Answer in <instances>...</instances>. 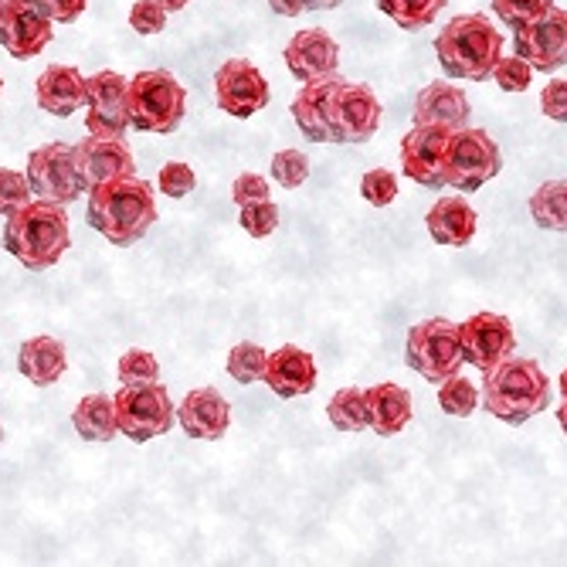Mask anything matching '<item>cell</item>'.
Wrapping results in <instances>:
<instances>
[{
  "label": "cell",
  "mask_w": 567,
  "mask_h": 567,
  "mask_svg": "<svg viewBox=\"0 0 567 567\" xmlns=\"http://www.w3.org/2000/svg\"><path fill=\"white\" fill-rule=\"evenodd\" d=\"M340 82H343L340 75H327V79L302 82V89L296 92L292 120L309 143H330V106Z\"/></svg>",
  "instance_id": "obj_21"
},
{
  "label": "cell",
  "mask_w": 567,
  "mask_h": 567,
  "mask_svg": "<svg viewBox=\"0 0 567 567\" xmlns=\"http://www.w3.org/2000/svg\"><path fill=\"white\" fill-rule=\"evenodd\" d=\"M470 99L452 82H432L419 92L415 99V123L419 126H445V130H462L470 126Z\"/></svg>",
  "instance_id": "obj_23"
},
{
  "label": "cell",
  "mask_w": 567,
  "mask_h": 567,
  "mask_svg": "<svg viewBox=\"0 0 567 567\" xmlns=\"http://www.w3.org/2000/svg\"><path fill=\"white\" fill-rule=\"evenodd\" d=\"M69 245L72 235H69L65 204L31 197L24 208L4 218V248L31 272L51 269L69 251Z\"/></svg>",
  "instance_id": "obj_2"
},
{
  "label": "cell",
  "mask_w": 567,
  "mask_h": 567,
  "mask_svg": "<svg viewBox=\"0 0 567 567\" xmlns=\"http://www.w3.org/2000/svg\"><path fill=\"white\" fill-rule=\"evenodd\" d=\"M161 381V364L150 350H126L120 357V384H150Z\"/></svg>",
  "instance_id": "obj_35"
},
{
  "label": "cell",
  "mask_w": 567,
  "mask_h": 567,
  "mask_svg": "<svg viewBox=\"0 0 567 567\" xmlns=\"http://www.w3.org/2000/svg\"><path fill=\"white\" fill-rule=\"evenodd\" d=\"M126 85L120 72H95L85 79V130L95 136H123L130 130Z\"/></svg>",
  "instance_id": "obj_13"
},
{
  "label": "cell",
  "mask_w": 567,
  "mask_h": 567,
  "mask_svg": "<svg viewBox=\"0 0 567 567\" xmlns=\"http://www.w3.org/2000/svg\"><path fill=\"white\" fill-rule=\"evenodd\" d=\"M381 99L374 95L371 85L364 82H340L333 92V106H330V143L340 146H357L368 143L381 130Z\"/></svg>",
  "instance_id": "obj_10"
},
{
  "label": "cell",
  "mask_w": 567,
  "mask_h": 567,
  "mask_svg": "<svg viewBox=\"0 0 567 567\" xmlns=\"http://www.w3.org/2000/svg\"><path fill=\"white\" fill-rule=\"evenodd\" d=\"M269 197V181L262 174H241L235 184H231V200L238 204H251V200H266Z\"/></svg>",
  "instance_id": "obj_43"
},
{
  "label": "cell",
  "mask_w": 567,
  "mask_h": 567,
  "mask_svg": "<svg viewBox=\"0 0 567 567\" xmlns=\"http://www.w3.org/2000/svg\"><path fill=\"white\" fill-rule=\"evenodd\" d=\"M238 225L251 235V238H269L276 228H279V208L266 197V200H251V204H241V215H238Z\"/></svg>",
  "instance_id": "obj_34"
},
{
  "label": "cell",
  "mask_w": 567,
  "mask_h": 567,
  "mask_svg": "<svg viewBox=\"0 0 567 567\" xmlns=\"http://www.w3.org/2000/svg\"><path fill=\"white\" fill-rule=\"evenodd\" d=\"M28 184L31 194L51 204H72L89 194L79 167H75V146L72 143H48L38 146L28 157Z\"/></svg>",
  "instance_id": "obj_9"
},
{
  "label": "cell",
  "mask_w": 567,
  "mask_h": 567,
  "mask_svg": "<svg viewBox=\"0 0 567 567\" xmlns=\"http://www.w3.org/2000/svg\"><path fill=\"white\" fill-rule=\"evenodd\" d=\"M503 171V153L486 130L462 126L445 150V184L458 194H473Z\"/></svg>",
  "instance_id": "obj_7"
},
{
  "label": "cell",
  "mask_w": 567,
  "mask_h": 567,
  "mask_svg": "<svg viewBox=\"0 0 567 567\" xmlns=\"http://www.w3.org/2000/svg\"><path fill=\"white\" fill-rule=\"evenodd\" d=\"M113 408H116V429L130 442L161 439L177 422V408L161 381L123 384L113 398Z\"/></svg>",
  "instance_id": "obj_6"
},
{
  "label": "cell",
  "mask_w": 567,
  "mask_h": 567,
  "mask_svg": "<svg viewBox=\"0 0 567 567\" xmlns=\"http://www.w3.org/2000/svg\"><path fill=\"white\" fill-rule=\"evenodd\" d=\"M452 133L455 130L415 123V130L404 133V140H401V171L429 190L449 187L445 184V150H449Z\"/></svg>",
  "instance_id": "obj_15"
},
{
  "label": "cell",
  "mask_w": 567,
  "mask_h": 567,
  "mask_svg": "<svg viewBox=\"0 0 567 567\" xmlns=\"http://www.w3.org/2000/svg\"><path fill=\"white\" fill-rule=\"evenodd\" d=\"M557 422L567 435V371L560 374V408H557Z\"/></svg>",
  "instance_id": "obj_46"
},
{
  "label": "cell",
  "mask_w": 567,
  "mask_h": 567,
  "mask_svg": "<svg viewBox=\"0 0 567 567\" xmlns=\"http://www.w3.org/2000/svg\"><path fill=\"white\" fill-rule=\"evenodd\" d=\"M177 422H181L184 435H190L197 442H218V439H225V432L231 425V408L215 388H197L181 401Z\"/></svg>",
  "instance_id": "obj_19"
},
{
  "label": "cell",
  "mask_w": 567,
  "mask_h": 567,
  "mask_svg": "<svg viewBox=\"0 0 567 567\" xmlns=\"http://www.w3.org/2000/svg\"><path fill=\"white\" fill-rule=\"evenodd\" d=\"M286 69L299 82H313L337 75L340 69V44L323 28H306L286 44Z\"/></svg>",
  "instance_id": "obj_18"
},
{
  "label": "cell",
  "mask_w": 567,
  "mask_h": 567,
  "mask_svg": "<svg viewBox=\"0 0 567 567\" xmlns=\"http://www.w3.org/2000/svg\"><path fill=\"white\" fill-rule=\"evenodd\" d=\"M266 357L269 353L259 343H238V347H231V353H228V374H231V381H238V384L262 381Z\"/></svg>",
  "instance_id": "obj_32"
},
{
  "label": "cell",
  "mask_w": 567,
  "mask_h": 567,
  "mask_svg": "<svg viewBox=\"0 0 567 567\" xmlns=\"http://www.w3.org/2000/svg\"><path fill=\"white\" fill-rule=\"evenodd\" d=\"M38 106L51 116H75L85 106V79L72 65H48L34 82Z\"/></svg>",
  "instance_id": "obj_22"
},
{
  "label": "cell",
  "mask_w": 567,
  "mask_h": 567,
  "mask_svg": "<svg viewBox=\"0 0 567 567\" xmlns=\"http://www.w3.org/2000/svg\"><path fill=\"white\" fill-rule=\"evenodd\" d=\"M0 442H4V429H0Z\"/></svg>",
  "instance_id": "obj_50"
},
{
  "label": "cell",
  "mask_w": 567,
  "mask_h": 567,
  "mask_svg": "<svg viewBox=\"0 0 567 567\" xmlns=\"http://www.w3.org/2000/svg\"><path fill=\"white\" fill-rule=\"evenodd\" d=\"M368 415H371V429L381 439L398 435L411 422V398H408V391L401 384H394V381L368 388Z\"/></svg>",
  "instance_id": "obj_26"
},
{
  "label": "cell",
  "mask_w": 567,
  "mask_h": 567,
  "mask_svg": "<svg viewBox=\"0 0 567 567\" xmlns=\"http://www.w3.org/2000/svg\"><path fill=\"white\" fill-rule=\"evenodd\" d=\"M215 99L221 113L235 120H248L269 106V82L251 62L228 59L215 75Z\"/></svg>",
  "instance_id": "obj_14"
},
{
  "label": "cell",
  "mask_w": 567,
  "mask_h": 567,
  "mask_svg": "<svg viewBox=\"0 0 567 567\" xmlns=\"http://www.w3.org/2000/svg\"><path fill=\"white\" fill-rule=\"evenodd\" d=\"M435 55L449 79L486 82L503 55V34L486 14H458L435 34Z\"/></svg>",
  "instance_id": "obj_4"
},
{
  "label": "cell",
  "mask_w": 567,
  "mask_h": 567,
  "mask_svg": "<svg viewBox=\"0 0 567 567\" xmlns=\"http://www.w3.org/2000/svg\"><path fill=\"white\" fill-rule=\"evenodd\" d=\"M85 215L102 238L126 248L136 245L157 221V200H153V187L146 181L130 174L92 187Z\"/></svg>",
  "instance_id": "obj_1"
},
{
  "label": "cell",
  "mask_w": 567,
  "mask_h": 567,
  "mask_svg": "<svg viewBox=\"0 0 567 567\" xmlns=\"http://www.w3.org/2000/svg\"><path fill=\"white\" fill-rule=\"evenodd\" d=\"M439 404L452 419H470L473 411L480 408V388L455 371L445 381H439Z\"/></svg>",
  "instance_id": "obj_31"
},
{
  "label": "cell",
  "mask_w": 567,
  "mask_h": 567,
  "mask_svg": "<svg viewBox=\"0 0 567 567\" xmlns=\"http://www.w3.org/2000/svg\"><path fill=\"white\" fill-rule=\"evenodd\" d=\"M517 347V333H513L509 320L499 313H476L458 327V350L462 360L473 364L476 371H493L499 360H506Z\"/></svg>",
  "instance_id": "obj_16"
},
{
  "label": "cell",
  "mask_w": 567,
  "mask_h": 567,
  "mask_svg": "<svg viewBox=\"0 0 567 567\" xmlns=\"http://www.w3.org/2000/svg\"><path fill=\"white\" fill-rule=\"evenodd\" d=\"M130 28L136 34H161L167 28V11L157 4V0H136L130 8Z\"/></svg>",
  "instance_id": "obj_40"
},
{
  "label": "cell",
  "mask_w": 567,
  "mask_h": 567,
  "mask_svg": "<svg viewBox=\"0 0 567 567\" xmlns=\"http://www.w3.org/2000/svg\"><path fill=\"white\" fill-rule=\"evenodd\" d=\"M266 388H272V394L279 398H299L317 388V364L313 353L299 350L296 343H286L279 350H272L266 357V374H262Z\"/></svg>",
  "instance_id": "obj_20"
},
{
  "label": "cell",
  "mask_w": 567,
  "mask_h": 567,
  "mask_svg": "<svg viewBox=\"0 0 567 567\" xmlns=\"http://www.w3.org/2000/svg\"><path fill=\"white\" fill-rule=\"evenodd\" d=\"M540 113L554 123H567V79H550L540 92Z\"/></svg>",
  "instance_id": "obj_42"
},
{
  "label": "cell",
  "mask_w": 567,
  "mask_h": 567,
  "mask_svg": "<svg viewBox=\"0 0 567 567\" xmlns=\"http://www.w3.org/2000/svg\"><path fill=\"white\" fill-rule=\"evenodd\" d=\"M327 415L333 422L337 432H364L371 429V415H368V391L360 388H340L330 404H327Z\"/></svg>",
  "instance_id": "obj_29"
},
{
  "label": "cell",
  "mask_w": 567,
  "mask_h": 567,
  "mask_svg": "<svg viewBox=\"0 0 567 567\" xmlns=\"http://www.w3.org/2000/svg\"><path fill=\"white\" fill-rule=\"evenodd\" d=\"M130 126L140 133H174L187 116V89L164 69L136 72L126 85Z\"/></svg>",
  "instance_id": "obj_5"
},
{
  "label": "cell",
  "mask_w": 567,
  "mask_h": 567,
  "mask_svg": "<svg viewBox=\"0 0 567 567\" xmlns=\"http://www.w3.org/2000/svg\"><path fill=\"white\" fill-rule=\"evenodd\" d=\"M445 4H449V0H378L381 14H388L404 31L429 28Z\"/></svg>",
  "instance_id": "obj_30"
},
{
  "label": "cell",
  "mask_w": 567,
  "mask_h": 567,
  "mask_svg": "<svg viewBox=\"0 0 567 567\" xmlns=\"http://www.w3.org/2000/svg\"><path fill=\"white\" fill-rule=\"evenodd\" d=\"M513 55L530 62L534 72H557L567 65V11L550 8L537 21L513 31Z\"/></svg>",
  "instance_id": "obj_12"
},
{
  "label": "cell",
  "mask_w": 567,
  "mask_h": 567,
  "mask_svg": "<svg viewBox=\"0 0 567 567\" xmlns=\"http://www.w3.org/2000/svg\"><path fill=\"white\" fill-rule=\"evenodd\" d=\"M38 4L55 24H72V21H79V14L85 11L89 0H38Z\"/></svg>",
  "instance_id": "obj_44"
},
{
  "label": "cell",
  "mask_w": 567,
  "mask_h": 567,
  "mask_svg": "<svg viewBox=\"0 0 567 567\" xmlns=\"http://www.w3.org/2000/svg\"><path fill=\"white\" fill-rule=\"evenodd\" d=\"M75 167L85 181V187H99L113 177H130L136 174V161L123 136H95L89 133L82 143H75Z\"/></svg>",
  "instance_id": "obj_17"
},
{
  "label": "cell",
  "mask_w": 567,
  "mask_h": 567,
  "mask_svg": "<svg viewBox=\"0 0 567 567\" xmlns=\"http://www.w3.org/2000/svg\"><path fill=\"white\" fill-rule=\"evenodd\" d=\"M530 218L547 231H567V181H547L530 194Z\"/></svg>",
  "instance_id": "obj_28"
},
{
  "label": "cell",
  "mask_w": 567,
  "mask_h": 567,
  "mask_svg": "<svg viewBox=\"0 0 567 567\" xmlns=\"http://www.w3.org/2000/svg\"><path fill=\"white\" fill-rule=\"evenodd\" d=\"M72 425H75V432L85 442H113L120 435L113 398H106V394H85L75 404V411H72Z\"/></svg>",
  "instance_id": "obj_27"
},
{
  "label": "cell",
  "mask_w": 567,
  "mask_h": 567,
  "mask_svg": "<svg viewBox=\"0 0 567 567\" xmlns=\"http://www.w3.org/2000/svg\"><path fill=\"white\" fill-rule=\"evenodd\" d=\"M18 371L34 384V388H51L65 371H69V353L65 343L55 337H31L18 350Z\"/></svg>",
  "instance_id": "obj_24"
},
{
  "label": "cell",
  "mask_w": 567,
  "mask_h": 567,
  "mask_svg": "<svg viewBox=\"0 0 567 567\" xmlns=\"http://www.w3.org/2000/svg\"><path fill=\"white\" fill-rule=\"evenodd\" d=\"M404 360L408 368L422 374L425 381L439 384L449 374L462 368V350H458V327L449 320H425L408 330L404 340Z\"/></svg>",
  "instance_id": "obj_8"
},
{
  "label": "cell",
  "mask_w": 567,
  "mask_h": 567,
  "mask_svg": "<svg viewBox=\"0 0 567 567\" xmlns=\"http://www.w3.org/2000/svg\"><path fill=\"white\" fill-rule=\"evenodd\" d=\"M194 184H197V174L190 171V164H181V161L164 164V171H161V190H164V197L181 200V197H187L194 190Z\"/></svg>",
  "instance_id": "obj_41"
},
{
  "label": "cell",
  "mask_w": 567,
  "mask_h": 567,
  "mask_svg": "<svg viewBox=\"0 0 567 567\" xmlns=\"http://www.w3.org/2000/svg\"><path fill=\"white\" fill-rule=\"evenodd\" d=\"M493 79H496V85H499L503 92H524V89H530L534 69H530V62H524L520 55H509V59L499 55V62H496V69H493Z\"/></svg>",
  "instance_id": "obj_38"
},
{
  "label": "cell",
  "mask_w": 567,
  "mask_h": 567,
  "mask_svg": "<svg viewBox=\"0 0 567 567\" xmlns=\"http://www.w3.org/2000/svg\"><path fill=\"white\" fill-rule=\"evenodd\" d=\"M272 181L286 190H296L299 184H306L309 177V157L299 150H279L276 157H272Z\"/></svg>",
  "instance_id": "obj_36"
},
{
  "label": "cell",
  "mask_w": 567,
  "mask_h": 567,
  "mask_svg": "<svg viewBox=\"0 0 567 567\" xmlns=\"http://www.w3.org/2000/svg\"><path fill=\"white\" fill-rule=\"evenodd\" d=\"M0 92H4V79H0Z\"/></svg>",
  "instance_id": "obj_49"
},
{
  "label": "cell",
  "mask_w": 567,
  "mask_h": 567,
  "mask_svg": "<svg viewBox=\"0 0 567 567\" xmlns=\"http://www.w3.org/2000/svg\"><path fill=\"white\" fill-rule=\"evenodd\" d=\"M554 8V0H493V14L509 28L520 31L524 24L537 21L540 14H547Z\"/></svg>",
  "instance_id": "obj_33"
},
{
  "label": "cell",
  "mask_w": 567,
  "mask_h": 567,
  "mask_svg": "<svg viewBox=\"0 0 567 567\" xmlns=\"http://www.w3.org/2000/svg\"><path fill=\"white\" fill-rule=\"evenodd\" d=\"M425 225H429V235L439 245L462 248V245H470L476 238L480 218H476L473 204L466 197H442V200H435V208L429 212Z\"/></svg>",
  "instance_id": "obj_25"
},
{
  "label": "cell",
  "mask_w": 567,
  "mask_h": 567,
  "mask_svg": "<svg viewBox=\"0 0 567 567\" xmlns=\"http://www.w3.org/2000/svg\"><path fill=\"white\" fill-rule=\"evenodd\" d=\"M360 197L374 204V208H388L398 197V177L391 171H368L364 181H360Z\"/></svg>",
  "instance_id": "obj_39"
},
{
  "label": "cell",
  "mask_w": 567,
  "mask_h": 567,
  "mask_svg": "<svg viewBox=\"0 0 567 567\" xmlns=\"http://www.w3.org/2000/svg\"><path fill=\"white\" fill-rule=\"evenodd\" d=\"M55 38V21H51L38 0H0V48L11 59L28 62L48 48Z\"/></svg>",
  "instance_id": "obj_11"
},
{
  "label": "cell",
  "mask_w": 567,
  "mask_h": 567,
  "mask_svg": "<svg viewBox=\"0 0 567 567\" xmlns=\"http://www.w3.org/2000/svg\"><path fill=\"white\" fill-rule=\"evenodd\" d=\"M302 4H306V11H333L343 4V0H302Z\"/></svg>",
  "instance_id": "obj_47"
},
{
  "label": "cell",
  "mask_w": 567,
  "mask_h": 567,
  "mask_svg": "<svg viewBox=\"0 0 567 567\" xmlns=\"http://www.w3.org/2000/svg\"><path fill=\"white\" fill-rule=\"evenodd\" d=\"M157 4H161L167 14H177V11H184V8L190 4V0H157Z\"/></svg>",
  "instance_id": "obj_48"
},
{
  "label": "cell",
  "mask_w": 567,
  "mask_h": 567,
  "mask_svg": "<svg viewBox=\"0 0 567 567\" xmlns=\"http://www.w3.org/2000/svg\"><path fill=\"white\" fill-rule=\"evenodd\" d=\"M483 408L506 425H524L550 404V381L537 360L506 357L483 374Z\"/></svg>",
  "instance_id": "obj_3"
},
{
  "label": "cell",
  "mask_w": 567,
  "mask_h": 567,
  "mask_svg": "<svg viewBox=\"0 0 567 567\" xmlns=\"http://www.w3.org/2000/svg\"><path fill=\"white\" fill-rule=\"evenodd\" d=\"M269 8H272L276 14H282V18H299V14L306 11L302 0H269Z\"/></svg>",
  "instance_id": "obj_45"
},
{
  "label": "cell",
  "mask_w": 567,
  "mask_h": 567,
  "mask_svg": "<svg viewBox=\"0 0 567 567\" xmlns=\"http://www.w3.org/2000/svg\"><path fill=\"white\" fill-rule=\"evenodd\" d=\"M31 184H28V174L21 171H8V167H0V215H11L18 208H24V204L31 200Z\"/></svg>",
  "instance_id": "obj_37"
}]
</instances>
